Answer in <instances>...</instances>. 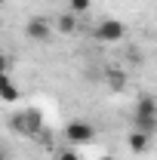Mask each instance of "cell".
I'll return each instance as SVG.
<instances>
[{"label": "cell", "mask_w": 157, "mask_h": 160, "mask_svg": "<svg viewBox=\"0 0 157 160\" xmlns=\"http://www.w3.org/2000/svg\"><path fill=\"white\" fill-rule=\"evenodd\" d=\"M0 71H6V56L0 52Z\"/></svg>", "instance_id": "13"}, {"label": "cell", "mask_w": 157, "mask_h": 160, "mask_svg": "<svg viewBox=\"0 0 157 160\" xmlns=\"http://www.w3.org/2000/svg\"><path fill=\"white\" fill-rule=\"evenodd\" d=\"M25 37L34 40V43H43V40L53 37V25L46 19H40V16H34V19H28V25H25Z\"/></svg>", "instance_id": "5"}, {"label": "cell", "mask_w": 157, "mask_h": 160, "mask_svg": "<svg viewBox=\"0 0 157 160\" xmlns=\"http://www.w3.org/2000/svg\"><path fill=\"white\" fill-rule=\"evenodd\" d=\"M3 3H6V0H0V6H3Z\"/></svg>", "instance_id": "16"}, {"label": "cell", "mask_w": 157, "mask_h": 160, "mask_svg": "<svg viewBox=\"0 0 157 160\" xmlns=\"http://www.w3.org/2000/svg\"><path fill=\"white\" fill-rule=\"evenodd\" d=\"M102 160H114V157H102Z\"/></svg>", "instance_id": "15"}, {"label": "cell", "mask_w": 157, "mask_h": 160, "mask_svg": "<svg viewBox=\"0 0 157 160\" xmlns=\"http://www.w3.org/2000/svg\"><path fill=\"white\" fill-rule=\"evenodd\" d=\"M56 31H59V34H74V31H77V16H74V12L59 16V19H56Z\"/></svg>", "instance_id": "7"}, {"label": "cell", "mask_w": 157, "mask_h": 160, "mask_svg": "<svg viewBox=\"0 0 157 160\" xmlns=\"http://www.w3.org/2000/svg\"><path fill=\"white\" fill-rule=\"evenodd\" d=\"M148 142H151V136H145V132L133 129V132H129V139H126V145H129V151H133V154H145V151H148Z\"/></svg>", "instance_id": "6"}, {"label": "cell", "mask_w": 157, "mask_h": 160, "mask_svg": "<svg viewBox=\"0 0 157 160\" xmlns=\"http://www.w3.org/2000/svg\"><path fill=\"white\" fill-rule=\"evenodd\" d=\"M65 139L71 142V145H89V142L96 139V126L86 123V120H71L65 126Z\"/></svg>", "instance_id": "4"}, {"label": "cell", "mask_w": 157, "mask_h": 160, "mask_svg": "<svg viewBox=\"0 0 157 160\" xmlns=\"http://www.w3.org/2000/svg\"><path fill=\"white\" fill-rule=\"evenodd\" d=\"M6 83H13V80H9V74H6V71H0V89H3Z\"/></svg>", "instance_id": "12"}, {"label": "cell", "mask_w": 157, "mask_h": 160, "mask_svg": "<svg viewBox=\"0 0 157 160\" xmlns=\"http://www.w3.org/2000/svg\"><path fill=\"white\" fill-rule=\"evenodd\" d=\"M108 83H111V89H123L126 86V74L123 71H111L108 74Z\"/></svg>", "instance_id": "9"}, {"label": "cell", "mask_w": 157, "mask_h": 160, "mask_svg": "<svg viewBox=\"0 0 157 160\" xmlns=\"http://www.w3.org/2000/svg\"><path fill=\"white\" fill-rule=\"evenodd\" d=\"M13 126H16V132L22 136H37L40 129H43V117H40L37 108H28V111H22L13 117Z\"/></svg>", "instance_id": "2"}, {"label": "cell", "mask_w": 157, "mask_h": 160, "mask_svg": "<svg viewBox=\"0 0 157 160\" xmlns=\"http://www.w3.org/2000/svg\"><path fill=\"white\" fill-rule=\"evenodd\" d=\"M0 99L3 102H19V89H16L13 83H6V86L0 89Z\"/></svg>", "instance_id": "10"}, {"label": "cell", "mask_w": 157, "mask_h": 160, "mask_svg": "<svg viewBox=\"0 0 157 160\" xmlns=\"http://www.w3.org/2000/svg\"><path fill=\"white\" fill-rule=\"evenodd\" d=\"M123 34H126V25L117 19H105L93 28V37L102 40V43H117V40H123Z\"/></svg>", "instance_id": "3"}, {"label": "cell", "mask_w": 157, "mask_h": 160, "mask_svg": "<svg viewBox=\"0 0 157 160\" xmlns=\"http://www.w3.org/2000/svg\"><path fill=\"white\" fill-rule=\"evenodd\" d=\"M154 136H157V132H154Z\"/></svg>", "instance_id": "17"}, {"label": "cell", "mask_w": 157, "mask_h": 160, "mask_svg": "<svg viewBox=\"0 0 157 160\" xmlns=\"http://www.w3.org/2000/svg\"><path fill=\"white\" fill-rule=\"evenodd\" d=\"M0 160H6V154H3V151H0Z\"/></svg>", "instance_id": "14"}, {"label": "cell", "mask_w": 157, "mask_h": 160, "mask_svg": "<svg viewBox=\"0 0 157 160\" xmlns=\"http://www.w3.org/2000/svg\"><path fill=\"white\" fill-rule=\"evenodd\" d=\"M136 129L145 136L157 132V99L154 96H142L136 102Z\"/></svg>", "instance_id": "1"}, {"label": "cell", "mask_w": 157, "mask_h": 160, "mask_svg": "<svg viewBox=\"0 0 157 160\" xmlns=\"http://www.w3.org/2000/svg\"><path fill=\"white\" fill-rule=\"evenodd\" d=\"M56 160H80V157L74 154V151H68V148H65V151H59V154H56Z\"/></svg>", "instance_id": "11"}, {"label": "cell", "mask_w": 157, "mask_h": 160, "mask_svg": "<svg viewBox=\"0 0 157 160\" xmlns=\"http://www.w3.org/2000/svg\"><path fill=\"white\" fill-rule=\"evenodd\" d=\"M89 6H93V0H68V9H71L74 16H83V12H89Z\"/></svg>", "instance_id": "8"}]
</instances>
